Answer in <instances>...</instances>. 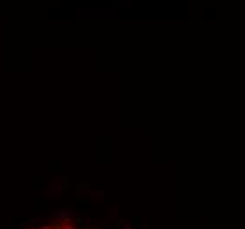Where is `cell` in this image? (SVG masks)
I'll return each mask as SVG.
<instances>
[{
  "label": "cell",
  "instance_id": "1",
  "mask_svg": "<svg viewBox=\"0 0 245 229\" xmlns=\"http://www.w3.org/2000/svg\"><path fill=\"white\" fill-rule=\"evenodd\" d=\"M30 229H97L88 226L87 222H83L80 219H69V217H60V219H53L41 222L37 226H34Z\"/></svg>",
  "mask_w": 245,
  "mask_h": 229
}]
</instances>
